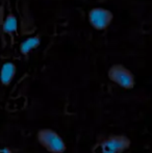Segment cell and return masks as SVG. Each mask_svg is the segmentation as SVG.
Listing matches in <instances>:
<instances>
[{"label": "cell", "mask_w": 152, "mask_h": 153, "mask_svg": "<svg viewBox=\"0 0 152 153\" xmlns=\"http://www.w3.org/2000/svg\"><path fill=\"white\" fill-rule=\"evenodd\" d=\"M0 153H10L7 149H0Z\"/></svg>", "instance_id": "cell-8"}, {"label": "cell", "mask_w": 152, "mask_h": 153, "mask_svg": "<svg viewBox=\"0 0 152 153\" xmlns=\"http://www.w3.org/2000/svg\"><path fill=\"white\" fill-rule=\"evenodd\" d=\"M130 146V140L124 135H113L98 144L94 153H123Z\"/></svg>", "instance_id": "cell-3"}, {"label": "cell", "mask_w": 152, "mask_h": 153, "mask_svg": "<svg viewBox=\"0 0 152 153\" xmlns=\"http://www.w3.org/2000/svg\"><path fill=\"white\" fill-rule=\"evenodd\" d=\"M42 39L40 36L36 34V36H31L28 38L24 39L22 42L19 45V51L22 55H28L30 52H33V50L40 47Z\"/></svg>", "instance_id": "cell-6"}, {"label": "cell", "mask_w": 152, "mask_h": 153, "mask_svg": "<svg viewBox=\"0 0 152 153\" xmlns=\"http://www.w3.org/2000/svg\"><path fill=\"white\" fill-rule=\"evenodd\" d=\"M87 21L92 28L97 31H104L112 25L114 21V13L102 6L92 7L87 13Z\"/></svg>", "instance_id": "cell-2"}, {"label": "cell", "mask_w": 152, "mask_h": 153, "mask_svg": "<svg viewBox=\"0 0 152 153\" xmlns=\"http://www.w3.org/2000/svg\"><path fill=\"white\" fill-rule=\"evenodd\" d=\"M17 73V66L13 62H5L0 68V82L3 85H10Z\"/></svg>", "instance_id": "cell-5"}, {"label": "cell", "mask_w": 152, "mask_h": 153, "mask_svg": "<svg viewBox=\"0 0 152 153\" xmlns=\"http://www.w3.org/2000/svg\"><path fill=\"white\" fill-rule=\"evenodd\" d=\"M2 29L5 33H15L18 29V19L14 14H8L2 23Z\"/></svg>", "instance_id": "cell-7"}, {"label": "cell", "mask_w": 152, "mask_h": 153, "mask_svg": "<svg viewBox=\"0 0 152 153\" xmlns=\"http://www.w3.org/2000/svg\"><path fill=\"white\" fill-rule=\"evenodd\" d=\"M108 76L110 80L124 90H131L136 85V77L131 70L122 64H115L108 69Z\"/></svg>", "instance_id": "cell-1"}, {"label": "cell", "mask_w": 152, "mask_h": 153, "mask_svg": "<svg viewBox=\"0 0 152 153\" xmlns=\"http://www.w3.org/2000/svg\"><path fill=\"white\" fill-rule=\"evenodd\" d=\"M40 144L52 153H63L66 150L65 142L61 137L51 129H43L38 133Z\"/></svg>", "instance_id": "cell-4"}]
</instances>
